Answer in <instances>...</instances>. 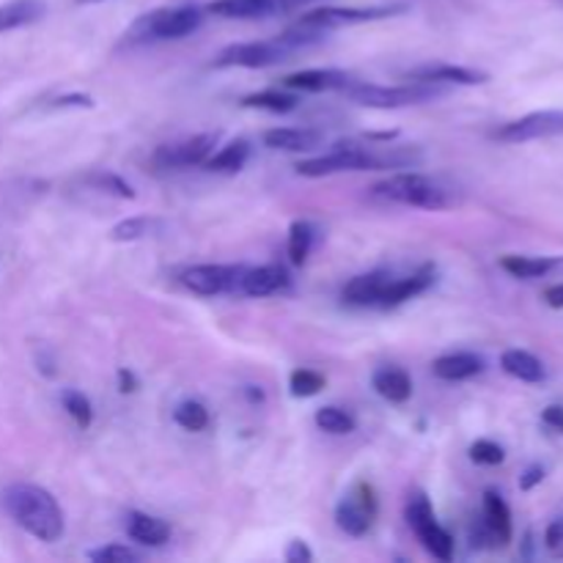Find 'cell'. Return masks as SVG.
<instances>
[{"label":"cell","mask_w":563,"mask_h":563,"mask_svg":"<svg viewBox=\"0 0 563 563\" xmlns=\"http://www.w3.org/2000/svg\"><path fill=\"white\" fill-rule=\"evenodd\" d=\"M407 11L405 3L396 5H324V9L306 11V14L297 20V25L317 27V31H339V27L361 25V22H377L388 20V16L401 14Z\"/></svg>","instance_id":"7"},{"label":"cell","mask_w":563,"mask_h":563,"mask_svg":"<svg viewBox=\"0 0 563 563\" xmlns=\"http://www.w3.org/2000/svg\"><path fill=\"white\" fill-rule=\"evenodd\" d=\"M553 135H563V110H537V113L509 121V124H500L493 132L495 141L500 143H528Z\"/></svg>","instance_id":"11"},{"label":"cell","mask_w":563,"mask_h":563,"mask_svg":"<svg viewBox=\"0 0 563 563\" xmlns=\"http://www.w3.org/2000/svg\"><path fill=\"white\" fill-rule=\"evenodd\" d=\"M247 159H251V143H247L245 137H236L229 146L220 148L218 154L212 152V157L203 165H207L209 170H214V174H236V170L245 168Z\"/></svg>","instance_id":"27"},{"label":"cell","mask_w":563,"mask_h":563,"mask_svg":"<svg viewBox=\"0 0 563 563\" xmlns=\"http://www.w3.org/2000/svg\"><path fill=\"white\" fill-rule=\"evenodd\" d=\"M500 366H504V372L509 374V377L520 379V383L537 385L544 383V377H548L544 363L526 350H506L504 355H500Z\"/></svg>","instance_id":"24"},{"label":"cell","mask_w":563,"mask_h":563,"mask_svg":"<svg viewBox=\"0 0 563 563\" xmlns=\"http://www.w3.org/2000/svg\"><path fill=\"white\" fill-rule=\"evenodd\" d=\"M154 220L148 218H130V220H121L119 225H113L110 229V240L113 242H135V240H143L146 234H152L154 229Z\"/></svg>","instance_id":"34"},{"label":"cell","mask_w":563,"mask_h":563,"mask_svg":"<svg viewBox=\"0 0 563 563\" xmlns=\"http://www.w3.org/2000/svg\"><path fill=\"white\" fill-rule=\"evenodd\" d=\"M471 460L476 462V465H504L506 460V451L504 445H498L495 440H476V443L471 445Z\"/></svg>","instance_id":"35"},{"label":"cell","mask_w":563,"mask_h":563,"mask_svg":"<svg viewBox=\"0 0 563 563\" xmlns=\"http://www.w3.org/2000/svg\"><path fill=\"white\" fill-rule=\"evenodd\" d=\"M262 141L275 152H311V148L322 146L324 135L311 126H275V130L264 132Z\"/></svg>","instance_id":"18"},{"label":"cell","mask_w":563,"mask_h":563,"mask_svg":"<svg viewBox=\"0 0 563 563\" xmlns=\"http://www.w3.org/2000/svg\"><path fill=\"white\" fill-rule=\"evenodd\" d=\"M544 302H548L550 308H563V284L550 286V289L544 291Z\"/></svg>","instance_id":"44"},{"label":"cell","mask_w":563,"mask_h":563,"mask_svg":"<svg viewBox=\"0 0 563 563\" xmlns=\"http://www.w3.org/2000/svg\"><path fill=\"white\" fill-rule=\"evenodd\" d=\"M242 390H245V396L253 401V405H256V401H264V390L256 388V385H245Z\"/></svg>","instance_id":"45"},{"label":"cell","mask_w":563,"mask_h":563,"mask_svg":"<svg viewBox=\"0 0 563 563\" xmlns=\"http://www.w3.org/2000/svg\"><path fill=\"white\" fill-rule=\"evenodd\" d=\"M484 526L493 531L498 548H506L511 542V509L504 500V495L495 493V489H487L484 493Z\"/></svg>","instance_id":"23"},{"label":"cell","mask_w":563,"mask_h":563,"mask_svg":"<svg viewBox=\"0 0 563 563\" xmlns=\"http://www.w3.org/2000/svg\"><path fill=\"white\" fill-rule=\"evenodd\" d=\"M374 517H377V498H374L372 484L366 482H357L352 493H346L341 504L335 506V526L346 537H366L374 526Z\"/></svg>","instance_id":"9"},{"label":"cell","mask_w":563,"mask_h":563,"mask_svg":"<svg viewBox=\"0 0 563 563\" xmlns=\"http://www.w3.org/2000/svg\"><path fill=\"white\" fill-rule=\"evenodd\" d=\"M5 511L11 520L31 533L38 542H58L64 537V511H60L58 500L36 484H11L3 493Z\"/></svg>","instance_id":"2"},{"label":"cell","mask_w":563,"mask_h":563,"mask_svg":"<svg viewBox=\"0 0 563 563\" xmlns=\"http://www.w3.org/2000/svg\"><path fill=\"white\" fill-rule=\"evenodd\" d=\"M207 11L225 20H262V16L284 14L280 0H212Z\"/></svg>","instance_id":"19"},{"label":"cell","mask_w":563,"mask_h":563,"mask_svg":"<svg viewBox=\"0 0 563 563\" xmlns=\"http://www.w3.org/2000/svg\"><path fill=\"white\" fill-rule=\"evenodd\" d=\"M372 196L390 203H401V207L429 209V212L454 207V196L443 185H438L429 176L416 174V170H401V174L388 176V179L372 187Z\"/></svg>","instance_id":"4"},{"label":"cell","mask_w":563,"mask_h":563,"mask_svg":"<svg viewBox=\"0 0 563 563\" xmlns=\"http://www.w3.org/2000/svg\"><path fill=\"white\" fill-rule=\"evenodd\" d=\"M126 537L132 542L143 544V548H163L170 539V526L154 515H143V511H130L126 515Z\"/></svg>","instance_id":"21"},{"label":"cell","mask_w":563,"mask_h":563,"mask_svg":"<svg viewBox=\"0 0 563 563\" xmlns=\"http://www.w3.org/2000/svg\"><path fill=\"white\" fill-rule=\"evenodd\" d=\"M434 278H438V269L432 264H423L418 273L407 275V278H394L388 284V289H385L383 300H379V308H396L401 302L412 300V297L423 295L427 289H432Z\"/></svg>","instance_id":"17"},{"label":"cell","mask_w":563,"mask_h":563,"mask_svg":"<svg viewBox=\"0 0 563 563\" xmlns=\"http://www.w3.org/2000/svg\"><path fill=\"white\" fill-rule=\"evenodd\" d=\"M405 517H407V526L412 528V533L418 537V542L423 544V550H427L432 559H438V561L454 559V537H451V533L438 522V517H434V509H432V504H429L427 495L423 493L412 495V498L407 500Z\"/></svg>","instance_id":"6"},{"label":"cell","mask_w":563,"mask_h":563,"mask_svg":"<svg viewBox=\"0 0 563 563\" xmlns=\"http://www.w3.org/2000/svg\"><path fill=\"white\" fill-rule=\"evenodd\" d=\"M313 240H317V229H313V223H308V220H295V223L289 225V262L295 264V267H302V264L308 262Z\"/></svg>","instance_id":"29"},{"label":"cell","mask_w":563,"mask_h":563,"mask_svg":"<svg viewBox=\"0 0 563 563\" xmlns=\"http://www.w3.org/2000/svg\"><path fill=\"white\" fill-rule=\"evenodd\" d=\"M77 3H102V0H77Z\"/></svg>","instance_id":"46"},{"label":"cell","mask_w":563,"mask_h":563,"mask_svg":"<svg viewBox=\"0 0 563 563\" xmlns=\"http://www.w3.org/2000/svg\"><path fill=\"white\" fill-rule=\"evenodd\" d=\"M242 273H245L242 264H198V267H190L181 273V284L192 295L214 297L240 289Z\"/></svg>","instance_id":"10"},{"label":"cell","mask_w":563,"mask_h":563,"mask_svg":"<svg viewBox=\"0 0 563 563\" xmlns=\"http://www.w3.org/2000/svg\"><path fill=\"white\" fill-rule=\"evenodd\" d=\"M291 286L289 269L280 267V264H264V267H245L240 280V295L245 297H269L280 295Z\"/></svg>","instance_id":"13"},{"label":"cell","mask_w":563,"mask_h":563,"mask_svg":"<svg viewBox=\"0 0 563 563\" xmlns=\"http://www.w3.org/2000/svg\"><path fill=\"white\" fill-rule=\"evenodd\" d=\"M544 544H548V553L553 559H563V517L553 520L544 531Z\"/></svg>","instance_id":"38"},{"label":"cell","mask_w":563,"mask_h":563,"mask_svg":"<svg viewBox=\"0 0 563 563\" xmlns=\"http://www.w3.org/2000/svg\"><path fill=\"white\" fill-rule=\"evenodd\" d=\"M286 563H311L313 561V553L311 548H308L302 539H295V542H289V548H286Z\"/></svg>","instance_id":"39"},{"label":"cell","mask_w":563,"mask_h":563,"mask_svg":"<svg viewBox=\"0 0 563 563\" xmlns=\"http://www.w3.org/2000/svg\"><path fill=\"white\" fill-rule=\"evenodd\" d=\"M542 423H544V427H548V429H553V432L563 434V407H561V405L544 407Z\"/></svg>","instance_id":"41"},{"label":"cell","mask_w":563,"mask_h":563,"mask_svg":"<svg viewBox=\"0 0 563 563\" xmlns=\"http://www.w3.org/2000/svg\"><path fill=\"white\" fill-rule=\"evenodd\" d=\"M487 368L482 355L476 352H454V355H443L434 361L432 372L434 377L443 383H462V379H473Z\"/></svg>","instance_id":"20"},{"label":"cell","mask_w":563,"mask_h":563,"mask_svg":"<svg viewBox=\"0 0 563 563\" xmlns=\"http://www.w3.org/2000/svg\"><path fill=\"white\" fill-rule=\"evenodd\" d=\"M390 280H394V275H390L388 269L363 273L344 286L341 297H344L346 306H357V308L379 306V300H383V295H385V289H388Z\"/></svg>","instance_id":"15"},{"label":"cell","mask_w":563,"mask_h":563,"mask_svg":"<svg viewBox=\"0 0 563 563\" xmlns=\"http://www.w3.org/2000/svg\"><path fill=\"white\" fill-rule=\"evenodd\" d=\"M374 390L390 405H405L412 399V379L399 366H379L372 377Z\"/></svg>","instance_id":"22"},{"label":"cell","mask_w":563,"mask_h":563,"mask_svg":"<svg viewBox=\"0 0 563 563\" xmlns=\"http://www.w3.org/2000/svg\"><path fill=\"white\" fill-rule=\"evenodd\" d=\"M93 185H97L99 190L113 192V196H119V198H135V190H132V187L115 174H97L93 176Z\"/></svg>","instance_id":"37"},{"label":"cell","mask_w":563,"mask_h":563,"mask_svg":"<svg viewBox=\"0 0 563 563\" xmlns=\"http://www.w3.org/2000/svg\"><path fill=\"white\" fill-rule=\"evenodd\" d=\"M289 55H295L289 49V44L280 36L267 38V42H242V44H229L225 49H220L214 66L218 69H231V66H240V69H264V66H275L280 60H289Z\"/></svg>","instance_id":"8"},{"label":"cell","mask_w":563,"mask_h":563,"mask_svg":"<svg viewBox=\"0 0 563 563\" xmlns=\"http://www.w3.org/2000/svg\"><path fill=\"white\" fill-rule=\"evenodd\" d=\"M297 104H300V97L291 93L289 88H286V91H280V88H269V91H258L242 99V108L267 110V113H291Z\"/></svg>","instance_id":"28"},{"label":"cell","mask_w":563,"mask_h":563,"mask_svg":"<svg viewBox=\"0 0 563 563\" xmlns=\"http://www.w3.org/2000/svg\"><path fill=\"white\" fill-rule=\"evenodd\" d=\"M174 421L179 423L185 432H203V429L209 427L207 405H201V401H196V399L179 401L174 410Z\"/></svg>","instance_id":"31"},{"label":"cell","mask_w":563,"mask_h":563,"mask_svg":"<svg viewBox=\"0 0 563 563\" xmlns=\"http://www.w3.org/2000/svg\"><path fill=\"white\" fill-rule=\"evenodd\" d=\"M410 80L418 82H438V86H482L489 80L487 71L467 69V66H454V64H427L416 66L412 71H407Z\"/></svg>","instance_id":"14"},{"label":"cell","mask_w":563,"mask_h":563,"mask_svg":"<svg viewBox=\"0 0 563 563\" xmlns=\"http://www.w3.org/2000/svg\"><path fill=\"white\" fill-rule=\"evenodd\" d=\"M544 476H548V473H544L542 465H531L526 473H522L520 489H522V493H531L533 487H539V484L544 482Z\"/></svg>","instance_id":"40"},{"label":"cell","mask_w":563,"mask_h":563,"mask_svg":"<svg viewBox=\"0 0 563 563\" xmlns=\"http://www.w3.org/2000/svg\"><path fill=\"white\" fill-rule=\"evenodd\" d=\"M317 427L328 434H352L357 429L355 416L350 410H341V407H319L317 416H313Z\"/></svg>","instance_id":"30"},{"label":"cell","mask_w":563,"mask_h":563,"mask_svg":"<svg viewBox=\"0 0 563 563\" xmlns=\"http://www.w3.org/2000/svg\"><path fill=\"white\" fill-rule=\"evenodd\" d=\"M207 9L201 5H168V9H154L137 16L124 33L126 44L146 42H174L196 33L203 25Z\"/></svg>","instance_id":"3"},{"label":"cell","mask_w":563,"mask_h":563,"mask_svg":"<svg viewBox=\"0 0 563 563\" xmlns=\"http://www.w3.org/2000/svg\"><path fill=\"white\" fill-rule=\"evenodd\" d=\"M561 264L563 258H555V256H504L500 258V269H506V273L522 280L544 278L548 273L559 269Z\"/></svg>","instance_id":"26"},{"label":"cell","mask_w":563,"mask_h":563,"mask_svg":"<svg viewBox=\"0 0 563 563\" xmlns=\"http://www.w3.org/2000/svg\"><path fill=\"white\" fill-rule=\"evenodd\" d=\"M53 108H93V99L86 93H69V97H58Z\"/></svg>","instance_id":"42"},{"label":"cell","mask_w":563,"mask_h":563,"mask_svg":"<svg viewBox=\"0 0 563 563\" xmlns=\"http://www.w3.org/2000/svg\"><path fill=\"white\" fill-rule=\"evenodd\" d=\"M47 11L44 0H9L0 5V33L38 22Z\"/></svg>","instance_id":"25"},{"label":"cell","mask_w":563,"mask_h":563,"mask_svg":"<svg viewBox=\"0 0 563 563\" xmlns=\"http://www.w3.org/2000/svg\"><path fill=\"white\" fill-rule=\"evenodd\" d=\"M60 405H64V410L69 412V418H71V421H75L80 429H88V427H91V423H93L91 399H88L86 394H80V390L66 388L64 394H60Z\"/></svg>","instance_id":"32"},{"label":"cell","mask_w":563,"mask_h":563,"mask_svg":"<svg viewBox=\"0 0 563 563\" xmlns=\"http://www.w3.org/2000/svg\"><path fill=\"white\" fill-rule=\"evenodd\" d=\"M355 77L344 69H306L295 71V75L284 77V88L289 91H306V93H319V91H341L346 88Z\"/></svg>","instance_id":"16"},{"label":"cell","mask_w":563,"mask_h":563,"mask_svg":"<svg viewBox=\"0 0 563 563\" xmlns=\"http://www.w3.org/2000/svg\"><path fill=\"white\" fill-rule=\"evenodd\" d=\"M324 388V377L313 368H295L289 377V394L295 399H311Z\"/></svg>","instance_id":"33"},{"label":"cell","mask_w":563,"mask_h":563,"mask_svg":"<svg viewBox=\"0 0 563 563\" xmlns=\"http://www.w3.org/2000/svg\"><path fill=\"white\" fill-rule=\"evenodd\" d=\"M119 390L121 394H135L137 390V379L130 368H119Z\"/></svg>","instance_id":"43"},{"label":"cell","mask_w":563,"mask_h":563,"mask_svg":"<svg viewBox=\"0 0 563 563\" xmlns=\"http://www.w3.org/2000/svg\"><path fill=\"white\" fill-rule=\"evenodd\" d=\"M350 102L361 104V108H377V110H399L410 108V104L432 102V99L443 97L445 88L438 82H405V86H374V82H355L341 88Z\"/></svg>","instance_id":"5"},{"label":"cell","mask_w":563,"mask_h":563,"mask_svg":"<svg viewBox=\"0 0 563 563\" xmlns=\"http://www.w3.org/2000/svg\"><path fill=\"white\" fill-rule=\"evenodd\" d=\"M88 559L93 563H135L137 553L135 550L124 548V544H108V548H99L88 553Z\"/></svg>","instance_id":"36"},{"label":"cell","mask_w":563,"mask_h":563,"mask_svg":"<svg viewBox=\"0 0 563 563\" xmlns=\"http://www.w3.org/2000/svg\"><path fill=\"white\" fill-rule=\"evenodd\" d=\"M214 146H218V132H203V135H192L179 143H165L154 152V165L163 170H179L192 168V165H203L212 157Z\"/></svg>","instance_id":"12"},{"label":"cell","mask_w":563,"mask_h":563,"mask_svg":"<svg viewBox=\"0 0 563 563\" xmlns=\"http://www.w3.org/2000/svg\"><path fill=\"white\" fill-rule=\"evenodd\" d=\"M423 159L421 148L410 146H385L372 148L361 146L355 141L335 143L330 152L319 157L302 159L295 165V170L306 179H322L333 174H350V170H390V168H412Z\"/></svg>","instance_id":"1"}]
</instances>
